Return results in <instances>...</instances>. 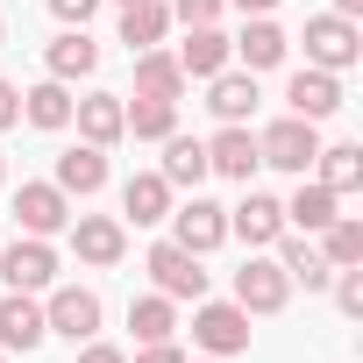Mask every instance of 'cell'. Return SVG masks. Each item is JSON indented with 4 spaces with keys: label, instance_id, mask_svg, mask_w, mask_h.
<instances>
[{
    "label": "cell",
    "instance_id": "cell-8",
    "mask_svg": "<svg viewBox=\"0 0 363 363\" xmlns=\"http://www.w3.org/2000/svg\"><path fill=\"white\" fill-rule=\"evenodd\" d=\"M285 299H292V278L278 271V257H257L250 250V264L235 271V306L242 313H278Z\"/></svg>",
    "mask_w": 363,
    "mask_h": 363
},
{
    "label": "cell",
    "instance_id": "cell-37",
    "mask_svg": "<svg viewBox=\"0 0 363 363\" xmlns=\"http://www.w3.org/2000/svg\"><path fill=\"white\" fill-rule=\"evenodd\" d=\"M79 363H128V356H121L114 342H86V349H79Z\"/></svg>",
    "mask_w": 363,
    "mask_h": 363
},
{
    "label": "cell",
    "instance_id": "cell-38",
    "mask_svg": "<svg viewBox=\"0 0 363 363\" xmlns=\"http://www.w3.org/2000/svg\"><path fill=\"white\" fill-rule=\"evenodd\" d=\"M235 8H242V15H271V8H278V0H235Z\"/></svg>",
    "mask_w": 363,
    "mask_h": 363
},
{
    "label": "cell",
    "instance_id": "cell-17",
    "mask_svg": "<svg viewBox=\"0 0 363 363\" xmlns=\"http://www.w3.org/2000/svg\"><path fill=\"white\" fill-rule=\"evenodd\" d=\"M57 193H72V200H93L100 186H107V150H93V143H79V150H65L57 157V178H50Z\"/></svg>",
    "mask_w": 363,
    "mask_h": 363
},
{
    "label": "cell",
    "instance_id": "cell-20",
    "mask_svg": "<svg viewBox=\"0 0 363 363\" xmlns=\"http://www.w3.org/2000/svg\"><path fill=\"white\" fill-rule=\"evenodd\" d=\"M43 65H50V79H65V86H72V79H93V65H100V43H93L86 29H65V36L43 50Z\"/></svg>",
    "mask_w": 363,
    "mask_h": 363
},
{
    "label": "cell",
    "instance_id": "cell-18",
    "mask_svg": "<svg viewBox=\"0 0 363 363\" xmlns=\"http://www.w3.org/2000/svg\"><path fill=\"white\" fill-rule=\"evenodd\" d=\"M121 214H128L135 228L171 221V186H164V171H135V178H128V186H121Z\"/></svg>",
    "mask_w": 363,
    "mask_h": 363
},
{
    "label": "cell",
    "instance_id": "cell-14",
    "mask_svg": "<svg viewBox=\"0 0 363 363\" xmlns=\"http://www.w3.org/2000/svg\"><path fill=\"white\" fill-rule=\"evenodd\" d=\"M285 29L271 22V15H250L242 22V36H228V57H242V72H271V65H285Z\"/></svg>",
    "mask_w": 363,
    "mask_h": 363
},
{
    "label": "cell",
    "instance_id": "cell-11",
    "mask_svg": "<svg viewBox=\"0 0 363 363\" xmlns=\"http://www.w3.org/2000/svg\"><path fill=\"white\" fill-rule=\"evenodd\" d=\"M15 221H22V235H57V228H72V193H57V186H22L15 193Z\"/></svg>",
    "mask_w": 363,
    "mask_h": 363
},
{
    "label": "cell",
    "instance_id": "cell-1",
    "mask_svg": "<svg viewBox=\"0 0 363 363\" xmlns=\"http://www.w3.org/2000/svg\"><path fill=\"white\" fill-rule=\"evenodd\" d=\"M257 157L271 164V171H313V157H320V121H299V114H285V121H271L264 135H257Z\"/></svg>",
    "mask_w": 363,
    "mask_h": 363
},
{
    "label": "cell",
    "instance_id": "cell-5",
    "mask_svg": "<svg viewBox=\"0 0 363 363\" xmlns=\"http://www.w3.org/2000/svg\"><path fill=\"white\" fill-rule=\"evenodd\" d=\"M171 242L178 250H193V257H207V250H221L228 242V207H214V200H186V207H171Z\"/></svg>",
    "mask_w": 363,
    "mask_h": 363
},
{
    "label": "cell",
    "instance_id": "cell-6",
    "mask_svg": "<svg viewBox=\"0 0 363 363\" xmlns=\"http://www.w3.org/2000/svg\"><path fill=\"white\" fill-rule=\"evenodd\" d=\"M0 278H8V292H50L57 285V250L43 235H22L15 250H0Z\"/></svg>",
    "mask_w": 363,
    "mask_h": 363
},
{
    "label": "cell",
    "instance_id": "cell-9",
    "mask_svg": "<svg viewBox=\"0 0 363 363\" xmlns=\"http://www.w3.org/2000/svg\"><path fill=\"white\" fill-rule=\"evenodd\" d=\"M150 285H157L164 299H207V271H200V257L178 250V242H157V250H150Z\"/></svg>",
    "mask_w": 363,
    "mask_h": 363
},
{
    "label": "cell",
    "instance_id": "cell-2",
    "mask_svg": "<svg viewBox=\"0 0 363 363\" xmlns=\"http://www.w3.org/2000/svg\"><path fill=\"white\" fill-rule=\"evenodd\" d=\"M193 342L207 356H242L250 349V313L235 299H193Z\"/></svg>",
    "mask_w": 363,
    "mask_h": 363
},
{
    "label": "cell",
    "instance_id": "cell-21",
    "mask_svg": "<svg viewBox=\"0 0 363 363\" xmlns=\"http://www.w3.org/2000/svg\"><path fill=\"white\" fill-rule=\"evenodd\" d=\"M207 107H214V121H250V107H257V72H214V79H207Z\"/></svg>",
    "mask_w": 363,
    "mask_h": 363
},
{
    "label": "cell",
    "instance_id": "cell-40",
    "mask_svg": "<svg viewBox=\"0 0 363 363\" xmlns=\"http://www.w3.org/2000/svg\"><path fill=\"white\" fill-rule=\"evenodd\" d=\"M0 186H8V157H0Z\"/></svg>",
    "mask_w": 363,
    "mask_h": 363
},
{
    "label": "cell",
    "instance_id": "cell-39",
    "mask_svg": "<svg viewBox=\"0 0 363 363\" xmlns=\"http://www.w3.org/2000/svg\"><path fill=\"white\" fill-rule=\"evenodd\" d=\"M328 15H349V22H356V15H363V0H335V8H328Z\"/></svg>",
    "mask_w": 363,
    "mask_h": 363
},
{
    "label": "cell",
    "instance_id": "cell-31",
    "mask_svg": "<svg viewBox=\"0 0 363 363\" xmlns=\"http://www.w3.org/2000/svg\"><path fill=\"white\" fill-rule=\"evenodd\" d=\"M128 328H135V342H171V335H178V313H171L164 292H150V299L128 306Z\"/></svg>",
    "mask_w": 363,
    "mask_h": 363
},
{
    "label": "cell",
    "instance_id": "cell-42",
    "mask_svg": "<svg viewBox=\"0 0 363 363\" xmlns=\"http://www.w3.org/2000/svg\"><path fill=\"white\" fill-rule=\"evenodd\" d=\"M114 8H135V0H114Z\"/></svg>",
    "mask_w": 363,
    "mask_h": 363
},
{
    "label": "cell",
    "instance_id": "cell-24",
    "mask_svg": "<svg viewBox=\"0 0 363 363\" xmlns=\"http://www.w3.org/2000/svg\"><path fill=\"white\" fill-rule=\"evenodd\" d=\"M171 128H178V100L135 93V107H121V135H135V143H164Z\"/></svg>",
    "mask_w": 363,
    "mask_h": 363
},
{
    "label": "cell",
    "instance_id": "cell-34",
    "mask_svg": "<svg viewBox=\"0 0 363 363\" xmlns=\"http://www.w3.org/2000/svg\"><path fill=\"white\" fill-rule=\"evenodd\" d=\"M93 8H100V0H50V15H57L65 29H86V22H93Z\"/></svg>",
    "mask_w": 363,
    "mask_h": 363
},
{
    "label": "cell",
    "instance_id": "cell-35",
    "mask_svg": "<svg viewBox=\"0 0 363 363\" xmlns=\"http://www.w3.org/2000/svg\"><path fill=\"white\" fill-rule=\"evenodd\" d=\"M135 363H186L178 342H135Z\"/></svg>",
    "mask_w": 363,
    "mask_h": 363
},
{
    "label": "cell",
    "instance_id": "cell-16",
    "mask_svg": "<svg viewBox=\"0 0 363 363\" xmlns=\"http://www.w3.org/2000/svg\"><path fill=\"white\" fill-rule=\"evenodd\" d=\"M121 107H128L121 93H86V100H72V121L93 150H114L121 143Z\"/></svg>",
    "mask_w": 363,
    "mask_h": 363
},
{
    "label": "cell",
    "instance_id": "cell-22",
    "mask_svg": "<svg viewBox=\"0 0 363 363\" xmlns=\"http://www.w3.org/2000/svg\"><path fill=\"white\" fill-rule=\"evenodd\" d=\"M271 250H278V271H285L292 285H306V292H320V285L335 278V271H328V257H320V250H313L306 235H278Z\"/></svg>",
    "mask_w": 363,
    "mask_h": 363
},
{
    "label": "cell",
    "instance_id": "cell-43",
    "mask_svg": "<svg viewBox=\"0 0 363 363\" xmlns=\"http://www.w3.org/2000/svg\"><path fill=\"white\" fill-rule=\"evenodd\" d=\"M0 43H8V22H0Z\"/></svg>",
    "mask_w": 363,
    "mask_h": 363
},
{
    "label": "cell",
    "instance_id": "cell-44",
    "mask_svg": "<svg viewBox=\"0 0 363 363\" xmlns=\"http://www.w3.org/2000/svg\"><path fill=\"white\" fill-rule=\"evenodd\" d=\"M0 363H8V349H0Z\"/></svg>",
    "mask_w": 363,
    "mask_h": 363
},
{
    "label": "cell",
    "instance_id": "cell-23",
    "mask_svg": "<svg viewBox=\"0 0 363 363\" xmlns=\"http://www.w3.org/2000/svg\"><path fill=\"white\" fill-rule=\"evenodd\" d=\"M200 178H207V143H193V135H164V186L178 193V186H193L200 193Z\"/></svg>",
    "mask_w": 363,
    "mask_h": 363
},
{
    "label": "cell",
    "instance_id": "cell-25",
    "mask_svg": "<svg viewBox=\"0 0 363 363\" xmlns=\"http://www.w3.org/2000/svg\"><path fill=\"white\" fill-rule=\"evenodd\" d=\"M171 36V8L164 0H135V8H121V43L128 50H157Z\"/></svg>",
    "mask_w": 363,
    "mask_h": 363
},
{
    "label": "cell",
    "instance_id": "cell-15",
    "mask_svg": "<svg viewBox=\"0 0 363 363\" xmlns=\"http://www.w3.org/2000/svg\"><path fill=\"white\" fill-rule=\"evenodd\" d=\"M50 328H43V306H36V292H8L0 299V349L8 356H22V349H36Z\"/></svg>",
    "mask_w": 363,
    "mask_h": 363
},
{
    "label": "cell",
    "instance_id": "cell-27",
    "mask_svg": "<svg viewBox=\"0 0 363 363\" xmlns=\"http://www.w3.org/2000/svg\"><path fill=\"white\" fill-rule=\"evenodd\" d=\"M22 121H29V128H72V93H65V79L29 86V93H22Z\"/></svg>",
    "mask_w": 363,
    "mask_h": 363
},
{
    "label": "cell",
    "instance_id": "cell-32",
    "mask_svg": "<svg viewBox=\"0 0 363 363\" xmlns=\"http://www.w3.org/2000/svg\"><path fill=\"white\" fill-rule=\"evenodd\" d=\"M328 285H335V306H342V313L356 320V313H363V264H349V271H335Z\"/></svg>",
    "mask_w": 363,
    "mask_h": 363
},
{
    "label": "cell",
    "instance_id": "cell-28",
    "mask_svg": "<svg viewBox=\"0 0 363 363\" xmlns=\"http://www.w3.org/2000/svg\"><path fill=\"white\" fill-rule=\"evenodd\" d=\"M313 164H320V186H328L335 200L363 186V150H356V143H328V150H320Z\"/></svg>",
    "mask_w": 363,
    "mask_h": 363
},
{
    "label": "cell",
    "instance_id": "cell-10",
    "mask_svg": "<svg viewBox=\"0 0 363 363\" xmlns=\"http://www.w3.org/2000/svg\"><path fill=\"white\" fill-rule=\"evenodd\" d=\"M285 107H292L299 121H328V114H342V79L320 72V65H306V72L285 79Z\"/></svg>",
    "mask_w": 363,
    "mask_h": 363
},
{
    "label": "cell",
    "instance_id": "cell-13",
    "mask_svg": "<svg viewBox=\"0 0 363 363\" xmlns=\"http://www.w3.org/2000/svg\"><path fill=\"white\" fill-rule=\"evenodd\" d=\"M257 135L242 128V121H221V135L207 143V171H221V178H235V186H250V178H257Z\"/></svg>",
    "mask_w": 363,
    "mask_h": 363
},
{
    "label": "cell",
    "instance_id": "cell-30",
    "mask_svg": "<svg viewBox=\"0 0 363 363\" xmlns=\"http://www.w3.org/2000/svg\"><path fill=\"white\" fill-rule=\"evenodd\" d=\"M320 257H328V271H349V264H363V221L335 214V221L320 228Z\"/></svg>",
    "mask_w": 363,
    "mask_h": 363
},
{
    "label": "cell",
    "instance_id": "cell-36",
    "mask_svg": "<svg viewBox=\"0 0 363 363\" xmlns=\"http://www.w3.org/2000/svg\"><path fill=\"white\" fill-rule=\"evenodd\" d=\"M8 128H22V93L0 79V135H8Z\"/></svg>",
    "mask_w": 363,
    "mask_h": 363
},
{
    "label": "cell",
    "instance_id": "cell-7",
    "mask_svg": "<svg viewBox=\"0 0 363 363\" xmlns=\"http://www.w3.org/2000/svg\"><path fill=\"white\" fill-rule=\"evenodd\" d=\"M72 250H79V264L114 271V264L128 257V228H121L114 214H72Z\"/></svg>",
    "mask_w": 363,
    "mask_h": 363
},
{
    "label": "cell",
    "instance_id": "cell-26",
    "mask_svg": "<svg viewBox=\"0 0 363 363\" xmlns=\"http://www.w3.org/2000/svg\"><path fill=\"white\" fill-rule=\"evenodd\" d=\"M135 93H150V100H178V93H186L178 57H171V50H135Z\"/></svg>",
    "mask_w": 363,
    "mask_h": 363
},
{
    "label": "cell",
    "instance_id": "cell-33",
    "mask_svg": "<svg viewBox=\"0 0 363 363\" xmlns=\"http://www.w3.org/2000/svg\"><path fill=\"white\" fill-rule=\"evenodd\" d=\"M164 8H171V22H186V29L221 22V0H164Z\"/></svg>",
    "mask_w": 363,
    "mask_h": 363
},
{
    "label": "cell",
    "instance_id": "cell-3",
    "mask_svg": "<svg viewBox=\"0 0 363 363\" xmlns=\"http://www.w3.org/2000/svg\"><path fill=\"white\" fill-rule=\"evenodd\" d=\"M43 328L65 335L72 349L93 342V335H100V292H86V285H50V299H43Z\"/></svg>",
    "mask_w": 363,
    "mask_h": 363
},
{
    "label": "cell",
    "instance_id": "cell-12",
    "mask_svg": "<svg viewBox=\"0 0 363 363\" xmlns=\"http://www.w3.org/2000/svg\"><path fill=\"white\" fill-rule=\"evenodd\" d=\"M228 235H242L250 250H271L285 235V200L271 193H242V207H228Z\"/></svg>",
    "mask_w": 363,
    "mask_h": 363
},
{
    "label": "cell",
    "instance_id": "cell-4",
    "mask_svg": "<svg viewBox=\"0 0 363 363\" xmlns=\"http://www.w3.org/2000/svg\"><path fill=\"white\" fill-rule=\"evenodd\" d=\"M356 57H363V36H356L349 15H313V22H306V65H320V72L342 79Z\"/></svg>",
    "mask_w": 363,
    "mask_h": 363
},
{
    "label": "cell",
    "instance_id": "cell-19",
    "mask_svg": "<svg viewBox=\"0 0 363 363\" xmlns=\"http://www.w3.org/2000/svg\"><path fill=\"white\" fill-rule=\"evenodd\" d=\"M171 57H178L186 79H214V72H228V36L214 22H200V29H186V43H178Z\"/></svg>",
    "mask_w": 363,
    "mask_h": 363
},
{
    "label": "cell",
    "instance_id": "cell-29",
    "mask_svg": "<svg viewBox=\"0 0 363 363\" xmlns=\"http://www.w3.org/2000/svg\"><path fill=\"white\" fill-rule=\"evenodd\" d=\"M335 221V193L320 186V178H313V186H299L292 200H285V228H306V235H320Z\"/></svg>",
    "mask_w": 363,
    "mask_h": 363
},
{
    "label": "cell",
    "instance_id": "cell-41",
    "mask_svg": "<svg viewBox=\"0 0 363 363\" xmlns=\"http://www.w3.org/2000/svg\"><path fill=\"white\" fill-rule=\"evenodd\" d=\"M186 363H193V356H186ZM207 363H228V356H207Z\"/></svg>",
    "mask_w": 363,
    "mask_h": 363
}]
</instances>
